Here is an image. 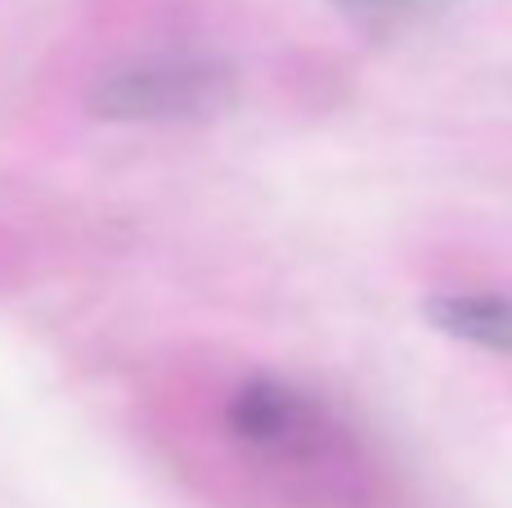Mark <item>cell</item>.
<instances>
[{
	"mask_svg": "<svg viewBox=\"0 0 512 508\" xmlns=\"http://www.w3.org/2000/svg\"><path fill=\"white\" fill-rule=\"evenodd\" d=\"M239 77L216 59H135L104 72L86 104L104 122H207L234 108Z\"/></svg>",
	"mask_w": 512,
	"mask_h": 508,
	"instance_id": "1",
	"label": "cell"
},
{
	"mask_svg": "<svg viewBox=\"0 0 512 508\" xmlns=\"http://www.w3.org/2000/svg\"><path fill=\"white\" fill-rule=\"evenodd\" d=\"M225 428L252 455L301 459L310 450H319L328 423L315 396H306L301 387L283 383V378L256 374L243 387H234V396L225 401Z\"/></svg>",
	"mask_w": 512,
	"mask_h": 508,
	"instance_id": "2",
	"label": "cell"
},
{
	"mask_svg": "<svg viewBox=\"0 0 512 508\" xmlns=\"http://www.w3.org/2000/svg\"><path fill=\"white\" fill-rule=\"evenodd\" d=\"M423 315L445 338L512 356V297L504 293H441L427 297Z\"/></svg>",
	"mask_w": 512,
	"mask_h": 508,
	"instance_id": "3",
	"label": "cell"
},
{
	"mask_svg": "<svg viewBox=\"0 0 512 508\" xmlns=\"http://www.w3.org/2000/svg\"><path fill=\"white\" fill-rule=\"evenodd\" d=\"M342 14L369 18V23H396V18H423L441 14V9L459 5V0H333Z\"/></svg>",
	"mask_w": 512,
	"mask_h": 508,
	"instance_id": "4",
	"label": "cell"
}]
</instances>
